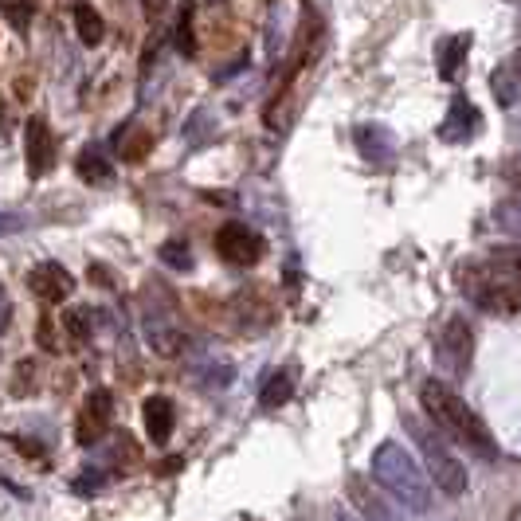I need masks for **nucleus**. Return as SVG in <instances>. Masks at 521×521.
<instances>
[{"mask_svg": "<svg viewBox=\"0 0 521 521\" xmlns=\"http://www.w3.org/2000/svg\"><path fill=\"white\" fill-rule=\"evenodd\" d=\"M290 396H294V377H290L286 369H279V373H271V380L263 384L259 404H263V408H283V404H290Z\"/></svg>", "mask_w": 521, "mask_h": 521, "instance_id": "16", "label": "nucleus"}, {"mask_svg": "<svg viewBox=\"0 0 521 521\" xmlns=\"http://www.w3.org/2000/svg\"><path fill=\"white\" fill-rule=\"evenodd\" d=\"M467 48H471V36H451V40H443V48H439V75H443V79H455V75H459Z\"/></svg>", "mask_w": 521, "mask_h": 521, "instance_id": "15", "label": "nucleus"}, {"mask_svg": "<svg viewBox=\"0 0 521 521\" xmlns=\"http://www.w3.org/2000/svg\"><path fill=\"white\" fill-rule=\"evenodd\" d=\"M330 521H361V518H357L353 510H345V506H333V510H330Z\"/></svg>", "mask_w": 521, "mask_h": 521, "instance_id": "28", "label": "nucleus"}, {"mask_svg": "<svg viewBox=\"0 0 521 521\" xmlns=\"http://www.w3.org/2000/svg\"><path fill=\"white\" fill-rule=\"evenodd\" d=\"M8 130H12V122H8V106L0 102V138H8Z\"/></svg>", "mask_w": 521, "mask_h": 521, "instance_id": "31", "label": "nucleus"}, {"mask_svg": "<svg viewBox=\"0 0 521 521\" xmlns=\"http://www.w3.org/2000/svg\"><path fill=\"white\" fill-rule=\"evenodd\" d=\"M216 255L232 267H255L263 259V236L251 232L247 224L239 220H228L220 232H216Z\"/></svg>", "mask_w": 521, "mask_h": 521, "instance_id": "6", "label": "nucleus"}, {"mask_svg": "<svg viewBox=\"0 0 521 521\" xmlns=\"http://www.w3.org/2000/svg\"><path fill=\"white\" fill-rule=\"evenodd\" d=\"M506 75H514V79L521 83V48L510 55V67H506Z\"/></svg>", "mask_w": 521, "mask_h": 521, "instance_id": "29", "label": "nucleus"}, {"mask_svg": "<svg viewBox=\"0 0 521 521\" xmlns=\"http://www.w3.org/2000/svg\"><path fill=\"white\" fill-rule=\"evenodd\" d=\"M20 228H24V220H20V216L0 212V236H12V232H20Z\"/></svg>", "mask_w": 521, "mask_h": 521, "instance_id": "25", "label": "nucleus"}, {"mask_svg": "<svg viewBox=\"0 0 521 521\" xmlns=\"http://www.w3.org/2000/svg\"><path fill=\"white\" fill-rule=\"evenodd\" d=\"M110 420H114V396L106 388H95L83 408H79V420H75V439L83 447H95L98 439L110 431Z\"/></svg>", "mask_w": 521, "mask_h": 521, "instance_id": "8", "label": "nucleus"}, {"mask_svg": "<svg viewBox=\"0 0 521 521\" xmlns=\"http://www.w3.org/2000/svg\"><path fill=\"white\" fill-rule=\"evenodd\" d=\"M32 384H36V365H32V361H20V365H16V380H12V392H16V396H28Z\"/></svg>", "mask_w": 521, "mask_h": 521, "instance_id": "22", "label": "nucleus"}, {"mask_svg": "<svg viewBox=\"0 0 521 521\" xmlns=\"http://www.w3.org/2000/svg\"><path fill=\"white\" fill-rule=\"evenodd\" d=\"M0 12H4L12 32H28L32 16H36V0H0Z\"/></svg>", "mask_w": 521, "mask_h": 521, "instance_id": "18", "label": "nucleus"}, {"mask_svg": "<svg viewBox=\"0 0 521 521\" xmlns=\"http://www.w3.org/2000/svg\"><path fill=\"white\" fill-rule=\"evenodd\" d=\"M408 431L420 447V467L427 471L431 486L443 490L447 498H459L467 490V467L459 463V455L447 447V435H439L435 427H424L416 420H408Z\"/></svg>", "mask_w": 521, "mask_h": 521, "instance_id": "4", "label": "nucleus"}, {"mask_svg": "<svg viewBox=\"0 0 521 521\" xmlns=\"http://www.w3.org/2000/svg\"><path fill=\"white\" fill-rule=\"evenodd\" d=\"M518 114H521V95H518Z\"/></svg>", "mask_w": 521, "mask_h": 521, "instance_id": "32", "label": "nucleus"}, {"mask_svg": "<svg viewBox=\"0 0 521 521\" xmlns=\"http://www.w3.org/2000/svg\"><path fill=\"white\" fill-rule=\"evenodd\" d=\"M357 145H361L369 157H384V153H392V134L380 130V126H361V130H357Z\"/></svg>", "mask_w": 521, "mask_h": 521, "instance_id": "19", "label": "nucleus"}, {"mask_svg": "<svg viewBox=\"0 0 521 521\" xmlns=\"http://www.w3.org/2000/svg\"><path fill=\"white\" fill-rule=\"evenodd\" d=\"M63 326H67V333H71L75 341H87V337H91V310H87V306H71V310L63 314Z\"/></svg>", "mask_w": 521, "mask_h": 521, "instance_id": "20", "label": "nucleus"}, {"mask_svg": "<svg viewBox=\"0 0 521 521\" xmlns=\"http://www.w3.org/2000/svg\"><path fill=\"white\" fill-rule=\"evenodd\" d=\"M161 255H165V263H173V267H192L189 251H181V243H169Z\"/></svg>", "mask_w": 521, "mask_h": 521, "instance_id": "24", "label": "nucleus"}, {"mask_svg": "<svg viewBox=\"0 0 521 521\" xmlns=\"http://www.w3.org/2000/svg\"><path fill=\"white\" fill-rule=\"evenodd\" d=\"M345 494H349V502L357 506L361 521H412L416 518V514H408L396 498H388L377 482H365L361 474H353V478L345 482Z\"/></svg>", "mask_w": 521, "mask_h": 521, "instance_id": "5", "label": "nucleus"}, {"mask_svg": "<svg viewBox=\"0 0 521 521\" xmlns=\"http://www.w3.org/2000/svg\"><path fill=\"white\" fill-rule=\"evenodd\" d=\"M8 322H12V302H8V294H4V286H0V333L8 330Z\"/></svg>", "mask_w": 521, "mask_h": 521, "instance_id": "26", "label": "nucleus"}, {"mask_svg": "<svg viewBox=\"0 0 521 521\" xmlns=\"http://www.w3.org/2000/svg\"><path fill=\"white\" fill-rule=\"evenodd\" d=\"M28 286H32V294H36L40 302L55 306V302H67V298H71L75 279H71V271H67V267H59V263H40V267H32Z\"/></svg>", "mask_w": 521, "mask_h": 521, "instance_id": "10", "label": "nucleus"}, {"mask_svg": "<svg viewBox=\"0 0 521 521\" xmlns=\"http://www.w3.org/2000/svg\"><path fill=\"white\" fill-rule=\"evenodd\" d=\"M474 126H478V110H474L467 98H459L455 106H451V114H447V122H443V142H471Z\"/></svg>", "mask_w": 521, "mask_h": 521, "instance_id": "12", "label": "nucleus"}, {"mask_svg": "<svg viewBox=\"0 0 521 521\" xmlns=\"http://www.w3.org/2000/svg\"><path fill=\"white\" fill-rule=\"evenodd\" d=\"M75 32H79V40H83L87 48H98V44H102V36H106L102 16H98L87 0H79V4H75Z\"/></svg>", "mask_w": 521, "mask_h": 521, "instance_id": "14", "label": "nucleus"}, {"mask_svg": "<svg viewBox=\"0 0 521 521\" xmlns=\"http://www.w3.org/2000/svg\"><path fill=\"white\" fill-rule=\"evenodd\" d=\"M373 482L388 498H396L408 514H431L435 510V494H431V478L412 459L408 447H400L396 439H384L373 451Z\"/></svg>", "mask_w": 521, "mask_h": 521, "instance_id": "3", "label": "nucleus"}, {"mask_svg": "<svg viewBox=\"0 0 521 521\" xmlns=\"http://www.w3.org/2000/svg\"><path fill=\"white\" fill-rule=\"evenodd\" d=\"M420 404H424L431 427H435L439 435H447L451 443L467 447V451L482 455V459H494V455H498L490 427L482 424V416L474 412L471 404H467L447 380H439V377L427 380L424 388H420Z\"/></svg>", "mask_w": 521, "mask_h": 521, "instance_id": "2", "label": "nucleus"}, {"mask_svg": "<svg viewBox=\"0 0 521 521\" xmlns=\"http://www.w3.org/2000/svg\"><path fill=\"white\" fill-rule=\"evenodd\" d=\"M24 161H28V177H44L55 165V138L44 118H28L24 126Z\"/></svg>", "mask_w": 521, "mask_h": 521, "instance_id": "9", "label": "nucleus"}, {"mask_svg": "<svg viewBox=\"0 0 521 521\" xmlns=\"http://www.w3.org/2000/svg\"><path fill=\"white\" fill-rule=\"evenodd\" d=\"M471 353H474V333L463 318H451L443 333H439V345H435V361L443 373H467L471 369Z\"/></svg>", "mask_w": 521, "mask_h": 521, "instance_id": "7", "label": "nucleus"}, {"mask_svg": "<svg viewBox=\"0 0 521 521\" xmlns=\"http://www.w3.org/2000/svg\"><path fill=\"white\" fill-rule=\"evenodd\" d=\"M459 290L482 314H494V318L521 314V251L498 247V251L467 259L459 267Z\"/></svg>", "mask_w": 521, "mask_h": 521, "instance_id": "1", "label": "nucleus"}, {"mask_svg": "<svg viewBox=\"0 0 521 521\" xmlns=\"http://www.w3.org/2000/svg\"><path fill=\"white\" fill-rule=\"evenodd\" d=\"M177 44H181V51H185V55H192V51H196V44H192V4H185V8H181V28H177Z\"/></svg>", "mask_w": 521, "mask_h": 521, "instance_id": "23", "label": "nucleus"}, {"mask_svg": "<svg viewBox=\"0 0 521 521\" xmlns=\"http://www.w3.org/2000/svg\"><path fill=\"white\" fill-rule=\"evenodd\" d=\"M506 177H510L514 185H521V157H514V161L506 165Z\"/></svg>", "mask_w": 521, "mask_h": 521, "instance_id": "30", "label": "nucleus"}, {"mask_svg": "<svg viewBox=\"0 0 521 521\" xmlns=\"http://www.w3.org/2000/svg\"><path fill=\"white\" fill-rule=\"evenodd\" d=\"M173 404L165 400V396H149L142 404V424H145V435L153 439V443H165L169 435H173Z\"/></svg>", "mask_w": 521, "mask_h": 521, "instance_id": "11", "label": "nucleus"}, {"mask_svg": "<svg viewBox=\"0 0 521 521\" xmlns=\"http://www.w3.org/2000/svg\"><path fill=\"white\" fill-rule=\"evenodd\" d=\"M79 177L87 181V185H95V189H106L110 181H114V165H110V157L95 149V145H87L83 153H79Z\"/></svg>", "mask_w": 521, "mask_h": 521, "instance_id": "13", "label": "nucleus"}, {"mask_svg": "<svg viewBox=\"0 0 521 521\" xmlns=\"http://www.w3.org/2000/svg\"><path fill=\"white\" fill-rule=\"evenodd\" d=\"M498 228L521 243V185H514V192L498 204Z\"/></svg>", "mask_w": 521, "mask_h": 521, "instance_id": "17", "label": "nucleus"}, {"mask_svg": "<svg viewBox=\"0 0 521 521\" xmlns=\"http://www.w3.org/2000/svg\"><path fill=\"white\" fill-rule=\"evenodd\" d=\"M243 521H255V518H243Z\"/></svg>", "mask_w": 521, "mask_h": 521, "instance_id": "33", "label": "nucleus"}, {"mask_svg": "<svg viewBox=\"0 0 521 521\" xmlns=\"http://www.w3.org/2000/svg\"><path fill=\"white\" fill-rule=\"evenodd\" d=\"M169 4H173V0H142V8L149 12V16H161Z\"/></svg>", "mask_w": 521, "mask_h": 521, "instance_id": "27", "label": "nucleus"}, {"mask_svg": "<svg viewBox=\"0 0 521 521\" xmlns=\"http://www.w3.org/2000/svg\"><path fill=\"white\" fill-rule=\"evenodd\" d=\"M149 149H153V138H149L145 130H130V134L122 138V145H118V153H122L126 161H142Z\"/></svg>", "mask_w": 521, "mask_h": 521, "instance_id": "21", "label": "nucleus"}]
</instances>
